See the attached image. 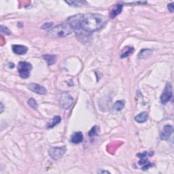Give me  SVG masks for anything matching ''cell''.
I'll list each match as a JSON object with an SVG mask.
<instances>
[{"mask_svg": "<svg viewBox=\"0 0 174 174\" xmlns=\"http://www.w3.org/2000/svg\"><path fill=\"white\" fill-rule=\"evenodd\" d=\"M106 16L97 13L82 14L81 29L87 32H94L102 29L106 25Z\"/></svg>", "mask_w": 174, "mask_h": 174, "instance_id": "1", "label": "cell"}, {"mask_svg": "<svg viewBox=\"0 0 174 174\" xmlns=\"http://www.w3.org/2000/svg\"><path fill=\"white\" fill-rule=\"evenodd\" d=\"M71 28L67 25H59L51 29L48 35L52 38H61L68 36L71 34Z\"/></svg>", "mask_w": 174, "mask_h": 174, "instance_id": "2", "label": "cell"}, {"mask_svg": "<svg viewBox=\"0 0 174 174\" xmlns=\"http://www.w3.org/2000/svg\"><path fill=\"white\" fill-rule=\"evenodd\" d=\"M31 70L32 65L28 62L21 61L19 62V63L18 64V74L23 79H26V78H28L29 77Z\"/></svg>", "mask_w": 174, "mask_h": 174, "instance_id": "3", "label": "cell"}, {"mask_svg": "<svg viewBox=\"0 0 174 174\" xmlns=\"http://www.w3.org/2000/svg\"><path fill=\"white\" fill-rule=\"evenodd\" d=\"M66 152V146L52 147L48 150L49 155L52 159L58 160L61 159Z\"/></svg>", "mask_w": 174, "mask_h": 174, "instance_id": "4", "label": "cell"}, {"mask_svg": "<svg viewBox=\"0 0 174 174\" xmlns=\"http://www.w3.org/2000/svg\"><path fill=\"white\" fill-rule=\"evenodd\" d=\"M81 17L82 14H78L70 16L67 19V24L71 29L78 31L81 29Z\"/></svg>", "mask_w": 174, "mask_h": 174, "instance_id": "5", "label": "cell"}, {"mask_svg": "<svg viewBox=\"0 0 174 174\" xmlns=\"http://www.w3.org/2000/svg\"><path fill=\"white\" fill-rule=\"evenodd\" d=\"M153 155V153H149L148 152H144L142 153H139L137 154V156L140 158V161H139V165L142 166V169L143 170H146L150 167L153 166V164L151 163L148 160V157L149 156Z\"/></svg>", "mask_w": 174, "mask_h": 174, "instance_id": "6", "label": "cell"}, {"mask_svg": "<svg viewBox=\"0 0 174 174\" xmlns=\"http://www.w3.org/2000/svg\"><path fill=\"white\" fill-rule=\"evenodd\" d=\"M74 103V99L68 93H63L61 95L60 105L64 110H67Z\"/></svg>", "mask_w": 174, "mask_h": 174, "instance_id": "7", "label": "cell"}, {"mask_svg": "<svg viewBox=\"0 0 174 174\" xmlns=\"http://www.w3.org/2000/svg\"><path fill=\"white\" fill-rule=\"evenodd\" d=\"M172 97V87L170 83H167L160 96V101L163 104H166L169 102Z\"/></svg>", "mask_w": 174, "mask_h": 174, "instance_id": "8", "label": "cell"}, {"mask_svg": "<svg viewBox=\"0 0 174 174\" xmlns=\"http://www.w3.org/2000/svg\"><path fill=\"white\" fill-rule=\"evenodd\" d=\"M28 88L30 91H33L35 93L40 94V95H44L47 93V89L44 87L41 86V85L36 84V83H30L28 84Z\"/></svg>", "mask_w": 174, "mask_h": 174, "instance_id": "9", "label": "cell"}, {"mask_svg": "<svg viewBox=\"0 0 174 174\" xmlns=\"http://www.w3.org/2000/svg\"><path fill=\"white\" fill-rule=\"evenodd\" d=\"M173 131V128L172 125L167 124L163 127V129L160 133V138L163 140H167L169 139L171 135L172 134Z\"/></svg>", "mask_w": 174, "mask_h": 174, "instance_id": "10", "label": "cell"}, {"mask_svg": "<svg viewBox=\"0 0 174 174\" xmlns=\"http://www.w3.org/2000/svg\"><path fill=\"white\" fill-rule=\"evenodd\" d=\"M12 51L15 54L18 55H23L27 53L28 48L23 45H13Z\"/></svg>", "mask_w": 174, "mask_h": 174, "instance_id": "11", "label": "cell"}, {"mask_svg": "<svg viewBox=\"0 0 174 174\" xmlns=\"http://www.w3.org/2000/svg\"><path fill=\"white\" fill-rule=\"evenodd\" d=\"M123 5L121 4H118L116 5H115L110 11V18H114L116 16L120 14L123 11Z\"/></svg>", "mask_w": 174, "mask_h": 174, "instance_id": "12", "label": "cell"}, {"mask_svg": "<svg viewBox=\"0 0 174 174\" xmlns=\"http://www.w3.org/2000/svg\"><path fill=\"white\" fill-rule=\"evenodd\" d=\"M83 134L82 132H75L71 137V142L78 144H80L83 141Z\"/></svg>", "mask_w": 174, "mask_h": 174, "instance_id": "13", "label": "cell"}, {"mask_svg": "<svg viewBox=\"0 0 174 174\" xmlns=\"http://www.w3.org/2000/svg\"><path fill=\"white\" fill-rule=\"evenodd\" d=\"M42 58L47 61V63L49 66L55 64L57 62V57L55 55H44L42 56Z\"/></svg>", "mask_w": 174, "mask_h": 174, "instance_id": "14", "label": "cell"}, {"mask_svg": "<svg viewBox=\"0 0 174 174\" xmlns=\"http://www.w3.org/2000/svg\"><path fill=\"white\" fill-rule=\"evenodd\" d=\"M148 113L146 111H143V112L140 113L135 117V120L138 123H144L148 120Z\"/></svg>", "mask_w": 174, "mask_h": 174, "instance_id": "15", "label": "cell"}, {"mask_svg": "<svg viewBox=\"0 0 174 174\" xmlns=\"http://www.w3.org/2000/svg\"><path fill=\"white\" fill-rule=\"evenodd\" d=\"M152 50H150V49L144 48L139 52L138 58L140 59H145L148 58L150 56L152 55Z\"/></svg>", "mask_w": 174, "mask_h": 174, "instance_id": "16", "label": "cell"}, {"mask_svg": "<svg viewBox=\"0 0 174 174\" xmlns=\"http://www.w3.org/2000/svg\"><path fill=\"white\" fill-rule=\"evenodd\" d=\"M61 121V119L60 116H55L53 118V119H52V122L50 124H48L47 128L48 129H51V128H53L56 125H57L59 123H60Z\"/></svg>", "mask_w": 174, "mask_h": 174, "instance_id": "17", "label": "cell"}, {"mask_svg": "<svg viewBox=\"0 0 174 174\" xmlns=\"http://www.w3.org/2000/svg\"><path fill=\"white\" fill-rule=\"evenodd\" d=\"M70 6H74V7H80L84 4H87V3L84 1H66L65 2Z\"/></svg>", "mask_w": 174, "mask_h": 174, "instance_id": "18", "label": "cell"}, {"mask_svg": "<svg viewBox=\"0 0 174 174\" xmlns=\"http://www.w3.org/2000/svg\"><path fill=\"white\" fill-rule=\"evenodd\" d=\"M133 51H134V50H133V48H132V47H126L125 48H124V51L123 52L122 55H121L120 57L122 58V59L128 57L129 55H131V54L133 53Z\"/></svg>", "mask_w": 174, "mask_h": 174, "instance_id": "19", "label": "cell"}, {"mask_svg": "<svg viewBox=\"0 0 174 174\" xmlns=\"http://www.w3.org/2000/svg\"><path fill=\"white\" fill-rule=\"evenodd\" d=\"M124 106V103L123 101H117L116 103L114 104V109L116 111L122 110Z\"/></svg>", "mask_w": 174, "mask_h": 174, "instance_id": "20", "label": "cell"}, {"mask_svg": "<svg viewBox=\"0 0 174 174\" xmlns=\"http://www.w3.org/2000/svg\"><path fill=\"white\" fill-rule=\"evenodd\" d=\"M27 103L29 106H30L31 108L34 110H37L38 108V103L36 102V101L34 99V98H30V99H29L28 101H27Z\"/></svg>", "mask_w": 174, "mask_h": 174, "instance_id": "21", "label": "cell"}, {"mask_svg": "<svg viewBox=\"0 0 174 174\" xmlns=\"http://www.w3.org/2000/svg\"><path fill=\"white\" fill-rule=\"evenodd\" d=\"M0 31H1V33L2 34L10 35L11 34V31L10 30L8 27H4V26L3 25H1V27H0Z\"/></svg>", "mask_w": 174, "mask_h": 174, "instance_id": "22", "label": "cell"}, {"mask_svg": "<svg viewBox=\"0 0 174 174\" xmlns=\"http://www.w3.org/2000/svg\"><path fill=\"white\" fill-rule=\"evenodd\" d=\"M98 129H99V128H98L97 126L93 127L91 129V130L90 131L89 133H88V135H89V136H90V137H93V136H96V135H97V133H98Z\"/></svg>", "mask_w": 174, "mask_h": 174, "instance_id": "23", "label": "cell"}, {"mask_svg": "<svg viewBox=\"0 0 174 174\" xmlns=\"http://www.w3.org/2000/svg\"><path fill=\"white\" fill-rule=\"evenodd\" d=\"M52 25H53V23H52V22H47V23H45L43 25H42L41 28L42 29H50L52 27Z\"/></svg>", "mask_w": 174, "mask_h": 174, "instance_id": "24", "label": "cell"}, {"mask_svg": "<svg viewBox=\"0 0 174 174\" xmlns=\"http://www.w3.org/2000/svg\"><path fill=\"white\" fill-rule=\"evenodd\" d=\"M167 8L171 12H173L174 10V4L173 3H171V4L167 5Z\"/></svg>", "mask_w": 174, "mask_h": 174, "instance_id": "25", "label": "cell"}, {"mask_svg": "<svg viewBox=\"0 0 174 174\" xmlns=\"http://www.w3.org/2000/svg\"><path fill=\"white\" fill-rule=\"evenodd\" d=\"M0 105H1V111H0V112L2 113L3 111H4V105H3L2 103H0Z\"/></svg>", "mask_w": 174, "mask_h": 174, "instance_id": "26", "label": "cell"}, {"mask_svg": "<svg viewBox=\"0 0 174 174\" xmlns=\"http://www.w3.org/2000/svg\"><path fill=\"white\" fill-rule=\"evenodd\" d=\"M101 173H110V172H107V171H101Z\"/></svg>", "mask_w": 174, "mask_h": 174, "instance_id": "27", "label": "cell"}]
</instances>
